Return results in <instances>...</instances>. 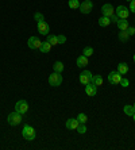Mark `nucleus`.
I'll return each instance as SVG.
<instances>
[{
  "label": "nucleus",
  "mask_w": 135,
  "mask_h": 150,
  "mask_svg": "<svg viewBox=\"0 0 135 150\" xmlns=\"http://www.w3.org/2000/svg\"><path fill=\"white\" fill-rule=\"evenodd\" d=\"M22 119H23V115H22L20 112L14 111V112H11L10 115H8L7 122H8V125L10 126H18V125H20L22 123Z\"/></svg>",
  "instance_id": "f257e3e1"
},
{
  "label": "nucleus",
  "mask_w": 135,
  "mask_h": 150,
  "mask_svg": "<svg viewBox=\"0 0 135 150\" xmlns=\"http://www.w3.org/2000/svg\"><path fill=\"white\" fill-rule=\"evenodd\" d=\"M22 135H23V138L26 141H34L35 139V130L33 129L31 126L26 125L23 127V130H22Z\"/></svg>",
  "instance_id": "f03ea898"
},
{
  "label": "nucleus",
  "mask_w": 135,
  "mask_h": 150,
  "mask_svg": "<svg viewBox=\"0 0 135 150\" xmlns=\"http://www.w3.org/2000/svg\"><path fill=\"white\" fill-rule=\"evenodd\" d=\"M49 84H50L52 87H59V85L62 84V76H61V73L54 72L53 74H50V76H49Z\"/></svg>",
  "instance_id": "7ed1b4c3"
},
{
  "label": "nucleus",
  "mask_w": 135,
  "mask_h": 150,
  "mask_svg": "<svg viewBox=\"0 0 135 150\" xmlns=\"http://www.w3.org/2000/svg\"><path fill=\"white\" fill-rule=\"evenodd\" d=\"M115 15L119 18V19H127L128 15H130V11L127 7L124 6H119L116 10H115Z\"/></svg>",
  "instance_id": "20e7f679"
},
{
  "label": "nucleus",
  "mask_w": 135,
  "mask_h": 150,
  "mask_svg": "<svg viewBox=\"0 0 135 150\" xmlns=\"http://www.w3.org/2000/svg\"><path fill=\"white\" fill-rule=\"evenodd\" d=\"M15 111L20 112L22 115H24V114L28 111V103H27L26 100H19V101H16V104H15Z\"/></svg>",
  "instance_id": "39448f33"
},
{
  "label": "nucleus",
  "mask_w": 135,
  "mask_h": 150,
  "mask_svg": "<svg viewBox=\"0 0 135 150\" xmlns=\"http://www.w3.org/2000/svg\"><path fill=\"white\" fill-rule=\"evenodd\" d=\"M122 79H123V76L119 73L118 70H116V72H111V73L108 74V81H110L111 84H114V85H118V84H120Z\"/></svg>",
  "instance_id": "423d86ee"
},
{
  "label": "nucleus",
  "mask_w": 135,
  "mask_h": 150,
  "mask_svg": "<svg viewBox=\"0 0 135 150\" xmlns=\"http://www.w3.org/2000/svg\"><path fill=\"white\" fill-rule=\"evenodd\" d=\"M92 79H93V74L90 73L89 70H84V72H81V74H80V83L84 84V85L89 84L90 81H92Z\"/></svg>",
  "instance_id": "0eeeda50"
},
{
  "label": "nucleus",
  "mask_w": 135,
  "mask_h": 150,
  "mask_svg": "<svg viewBox=\"0 0 135 150\" xmlns=\"http://www.w3.org/2000/svg\"><path fill=\"white\" fill-rule=\"evenodd\" d=\"M92 8H93V3L90 0H85L83 3H80V11L83 14H89L90 11H92Z\"/></svg>",
  "instance_id": "6e6552de"
},
{
  "label": "nucleus",
  "mask_w": 135,
  "mask_h": 150,
  "mask_svg": "<svg viewBox=\"0 0 135 150\" xmlns=\"http://www.w3.org/2000/svg\"><path fill=\"white\" fill-rule=\"evenodd\" d=\"M37 28H38V33L41 35H49V31H50V27H49V25L45 21L38 22L37 23Z\"/></svg>",
  "instance_id": "1a4fd4ad"
},
{
  "label": "nucleus",
  "mask_w": 135,
  "mask_h": 150,
  "mask_svg": "<svg viewBox=\"0 0 135 150\" xmlns=\"http://www.w3.org/2000/svg\"><path fill=\"white\" fill-rule=\"evenodd\" d=\"M27 45H28V47H30V49L37 50V49H39V47H41L42 42L39 41L38 37H31V38L27 41Z\"/></svg>",
  "instance_id": "9d476101"
},
{
  "label": "nucleus",
  "mask_w": 135,
  "mask_h": 150,
  "mask_svg": "<svg viewBox=\"0 0 135 150\" xmlns=\"http://www.w3.org/2000/svg\"><path fill=\"white\" fill-rule=\"evenodd\" d=\"M101 12H103V16H111V15L115 14V8L112 7V4L107 3V4H104L103 7H101Z\"/></svg>",
  "instance_id": "9b49d317"
},
{
  "label": "nucleus",
  "mask_w": 135,
  "mask_h": 150,
  "mask_svg": "<svg viewBox=\"0 0 135 150\" xmlns=\"http://www.w3.org/2000/svg\"><path fill=\"white\" fill-rule=\"evenodd\" d=\"M85 93H87L88 96H95V95L97 93V85H95V84L90 81L89 84L85 85Z\"/></svg>",
  "instance_id": "f8f14e48"
},
{
  "label": "nucleus",
  "mask_w": 135,
  "mask_h": 150,
  "mask_svg": "<svg viewBox=\"0 0 135 150\" xmlns=\"http://www.w3.org/2000/svg\"><path fill=\"white\" fill-rule=\"evenodd\" d=\"M80 122H78V119H74V118H70L66 120V129L68 130H77V127H78Z\"/></svg>",
  "instance_id": "ddd939ff"
},
{
  "label": "nucleus",
  "mask_w": 135,
  "mask_h": 150,
  "mask_svg": "<svg viewBox=\"0 0 135 150\" xmlns=\"http://www.w3.org/2000/svg\"><path fill=\"white\" fill-rule=\"evenodd\" d=\"M116 25H118V28L120 31H127V28L130 27V23H128L127 19H118Z\"/></svg>",
  "instance_id": "4468645a"
},
{
  "label": "nucleus",
  "mask_w": 135,
  "mask_h": 150,
  "mask_svg": "<svg viewBox=\"0 0 135 150\" xmlns=\"http://www.w3.org/2000/svg\"><path fill=\"white\" fill-rule=\"evenodd\" d=\"M76 64H77V67L78 68H85L88 65V57H85L84 54L83 56H80L78 58H77Z\"/></svg>",
  "instance_id": "2eb2a0df"
},
{
  "label": "nucleus",
  "mask_w": 135,
  "mask_h": 150,
  "mask_svg": "<svg viewBox=\"0 0 135 150\" xmlns=\"http://www.w3.org/2000/svg\"><path fill=\"white\" fill-rule=\"evenodd\" d=\"M46 37H47V39H46V41H47L52 46L59 45V42H58V35H52V34H49V35H46Z\"/></svg>",
  "instance_id": "dca6fc26"
},
{
  "label": "nucleus",
  "mask_w": 135,
  "mask_h": 150,
  "mask_svg": "<svg viewBox=\"0 0 135 150\" xmlns=\"http://www.w3.org/2000/svg\"><path fill=\"white\" fill-rule=\"evenodd\" d=\"M118 72L122 74V76H124V74L128 73V65L126 62H120L118 65Z\"/></svg>",
  "instance_id": "f3484780"
},
{
  "label": "nucleus",
  "mask_w": 135,
  "mask_h": 150,
  "mask_svg": "<svg viewBox=\"0 0 135 150\" xmlns=\"http://www.w3.org/2000/svg\"><path fill=\"white\" fill-rule=\"evenodd\" d=\"M39 50H41V53L46 54V53H49L50 50H52V45H50V43H49L47 41L42 42V45H41V47H39Z\"/></svg>",
  "instance_id": "a211bd4d"
},
{
  "label": "nucleus",
  "mask_w": 135,
  "mask_h": 150,
  "mask_svg": "<svg viewBox=\"0 0 135 150\" xmlns=\"http://www.w3.org/2000/svg\"><path fill=\"white\" fill-rule=\"evenodd\" d=\"M99 25H100L101 27H107V26L111 25V19L108 16H101L100 19H99Z\"/></svg>",
  "instance_id": "6ab92c4d"
},
{
  "label": "nucleus",
  "mask_w": 135,
  "mask_h": 150,
  "mask_svg": "<svg viewBox=\"0 0 135 150\" xmlns=\"http://www.w3.org/2000/svg\"><path fill=\"white\" fill-rule=\"evenodd\" d=\"M123 111H124L126 115L128 116H132L135 114V108H134V105H124V108H123Z\"/></svg>",
  "instance_id": "aec40b11"
},
{
  "label": "nucleus",
  "mask_w": 135,
  "mask_h": 150,
  "mask_svg": "<svg viewBox=\"0 0 135 150\" xmlns=\"http://www.w3.org/2000/svg\"><path fill=\"white\" fill-rule=\"evenodd\" d=\"M53 69H54V72H57V73H61L64 70V64L61 62V61H57V62L53 65Z\"/></svg>",
  "instance_id": "412c9836"
},
{
  "label": "nucleus",
  "mask_w": 135,
  "mask_h": 150,
  "mask_svg": "<svg viewBox=\"0 0 135 150\" xmlns=\"http://www.w3.org/2000/svg\"><path fill=\"white\" fill-rule=\"evenodd\" d=\"M103 77L100 76V74H97V76H93V79H92V83L95 84V85H97V87H100L101 84H103Z\"/></svg>",
  "instance_id": "4be33fe9"
},
{
  "label": "nucleus",
  "mask_w": 135,
  "mask_h": 150,
  "mask_svg": "<svg viewBox=\"0 0 135 150\" xmlns=\"http://www.w3.org/2000/svg\"><path fill=\"white\" fill-rule=\"evenodd\" d=\"M119 41H122V42H127L128 41V37H130V35H128V33L127 31H120L119 33Z\"/></svg>",
  "instance_id": "5701e85b"
},
{
  "label": "nucleus",
  "mask_w": 135,
  "mask_h": 150,
  "mask_svg": "<svg viewBox=\"0 0 135 150\" xmlns=\"http://www.w3.org/2000/svg\"><path fill=\"white\" fill-rule=\"evenodd\" d=\"M68 6H69V8H72V10H77V8H80L78 0H69Z\"/></svg>",
  "instance_id": "b1692460"
},
{
  "label": "nucleus",
  "mask_w": 135,
  "mask_h": 150,
  "mask_svg": "<svg viewBox=\"0 0 135 150\" xmlns=\"http://www.w3.org/2000/svg\"><path fill=\"white\" fill-rule=\"evenodd\" d=\"M83 54H84V56H85V57H90V56H92V54H93V49H92L90 46H87V47L84 49Z\"/></svg>",
  "instance_id": "393cba45"
},
{
  "label": "nucleus",
  "mask_w": 135,
  "mask_h": 150,
  "mask_svg": "<svg viewBox=\"0 0 135 150\" xmlns=\"http://www.w3.org/2000/svg\"><path fill=\"white\" fill-rule=\"evenodd\" d=\"M77 131L80 134H85L87 133V127H85V123H80L78 127H77Z\"/></svg>",
  "instance_id": "a878e982"
},
{
  "label": "nucleus",
  "mask_w": 135,
  "mask_h": 150,
  "mask_svg": "<svg viewBox=\"0 0 135 150\" xmlns=\"http://www.w3.org/2000/svg\"><path fill=\"white\" fill-rule=\"evenodd\" d=\"M77 119H78V122L80 123H87V120H88V118H87V115L85 114H78V116H77Z\"/></svg>",
  "instance_id": "bb28decb"
},
{
  "label": "nucleus",
  "mask_w": 135,
  "mask_h": 150,
  "mask_svg": "<svg viewBox=\"0 0 135 150\" xmlns=\"http://www.w3.org/2000/svg\"><path fill=\"white\" fill-rule=\"evenodd\" d=\"M34 19L37 21V23H38V22L45 21V18H43V15H42L41 12H35V14H34Z\"/></svg>",
  "instance_id": "cd10ccee"
},
{
  "label": "nucleus",
  "mask_w": 135,
  "mask_h": 150,
  "mask_svg": "<svg viewBox=\"0 0 135 150\" xmlns=\"http://www.w3.org/2000/svg\"><path fill=\"white\" fill-rule=\"evenodd\" d=\"M58 42H59V45H61V43H65V42H66V37H65V35H58Z\"/></svg>",
  "instance_id": "c85d7f7f"
},
{
  "label": "nucleus",
  "mask_w": 135,
  "mask_h": 150,
  "mask_svg": "<svg viewBox=\"0 0 135 150\" xmlns=\"http://www.w3.org/2000/svg\"><path fill=\"white\" fill-rule=\"evenodd\" d=\"M130 10L135 14V0H131V1H130Z\"/></svg>",
  "instance_id": "c756f323"
},
{
  "label": "nucleus",
  "mask_w": 135,
  "mask_h": 150,
  "mask_svg": "<svg viewBox=\"0 0 135 150\" xmlns=\"http://www.w3.org/2000/svg\"><path fill=\"white\" fill-rule=\"evenodd\" d=\"M127 33H128V35H134L135 34V27H128Z\"/></svg>",
  "instance_id": "7c9ffc66"
},
{
  "label": "nucleus",
  "mask_w": 135,
  "mask_h": 150,
  "mask_svg": "<svg viewBox=\"0 0 135 150\" xmlns=\"http://www.w3.org/2000/svg\"><path fill=\"white\" fill-rule=\"evenodd\" d=\"M120 84H122V87H128V80H126V79H122Z\"/></svg>",
  "instance_id": "2f4dec72"
},
{
  "label": "nucleus",
  "mask_w": 135,
  "mask_h": 150,
  "mask_svg": "<svg viewBox=\"0 0 135 150\" xmlns=\"http://www.w3.org/2000/svg\"><path fill=\"white\" fill-rule=\"evenodd\" d=\"M110 19H111V22H118V19H119V18L114 14V15H111V16H110Z\"/></svg>",
  "instance_id": "473e14b6"
},
{
  "label": "nucleus",
  "mask_w": 135,
  "mask_h": 150,
  "mask_svg": "<svg viewBox=\"0 0 135 150\" xmlns=\"http://www.w3.org/2000/svg\"><path fill=\"white\" fill-rule=\"evenodd\" d=\"M132 119H134V122H135V114H134V115H132Z\"/></svg>",
  "instance_id": "72a5a7b5"
},
{
  "label": "nucleus",
  "mask_w": 135,
  "mask_h": 150,
  "mask_svg": "<svg viewBox=\"0 0 135 150\" xmlns=\"http://www.w3.org/2000/svg\"><path fill=\"white\" fill-rule=\"evenodd\" d=\"M134 62H135V54H134Z\"/></svg>",
  "instance_id": "f704fd0d"
},
{
  "label": "nucleus",
  "mask_w": 135,
  "mask_h": 150,
  "mask_svg": "<svg viewBox=\"0 0 135 150\" xmlns=\"http://www.w3.org/2000/svg\"><path fill=\"white\" fill-rule=\"evenodd\" d=\"M134 108H135V103H134Z\"/></svg>",
  "instance_id": "c9c22d12"
},
{
  "label": "nucleus",
  "mask_w": 135,
  "mask_h": 150,
  "mask_svg": "<svg viewBox=\"0 0 135 150\" xmlns=\"http://www.w3.org/2000/svg\"><path fill=\"white\" fill-rule=\"evenodd\" d=\"M128 1H131V0H128Z\"/></svg>",
  "instance_id": "e433bc0d"
}]
</instances>
